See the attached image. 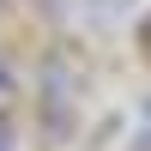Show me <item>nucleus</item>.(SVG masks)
Returning a JSON list of instances; mask_svg holds the SVG:
<instances>
[{
  "instance_id": "obj_1",
  "label": "nucleus",
  "mask_w": 151,
  "mask_h": 151,
  "mask_svg": "<svg viewBox=\"0 0 151 151\" xmlns=\"http://www.w3.org/2000/svg\"><path fill=\"white\" fill-rule=\"evenodd\" d=\"M0 151H12V121L0 115Z\"/></svg>"
},
{
  "instance_id": "obj_2",
  "label": "nucleus",
  "mask_w": 151,
  "mask_h": 151,
  "mask_svg": "<svg viewBox=\"0 0 151 151\" xmlns=\"http://www.w3.org/2000/svg\"><path fill=\"white\" fill-rule=\"evenodd\" d=\"M6 85H12V67H6V60H0V91H6Z\"/></svg>"
}]
</instances>
